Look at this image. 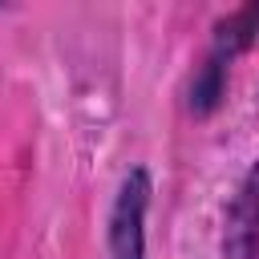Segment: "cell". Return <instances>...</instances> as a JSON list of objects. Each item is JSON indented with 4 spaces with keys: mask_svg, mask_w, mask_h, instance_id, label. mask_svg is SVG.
Wrapping results in <instances>:
<instances>
[{
    "mask_svg": "<svg viewBox=\"0 0 259 259\" xmlns=\"http://www.w3.org/2000/svg\"><path fill=\"white\" fill-rule=\"evenodd\" d=\"M146 206H150V174L138 166L125 174L113 214H109V255L113 259H142L146 251Z\"/></svg>",
    "mask_w": 259,
    "mask_h": 259,
    "instance_id": "1",
    "label": "cell"
},
{
    "mask_svg": "<svg viewBox=\"0 0 259 259\" xmlns=\"http://www.w3.org/2000/svg\"><path fill=\"white\" fill-rule=\"evenodd\" d=\"M223 255L227 259H259V166H251V174L243 178L239 194L227 206Z\"/></svg>",
    "mask_w": 259,
    "mask_h": 259,
    "instance_id": "2",
    "label": "cell"
},
{
    "mask_svg": "<svg viewBox=\"0 0 259 259\" xmlns=\"http://www.w3.org/2000/svg\"><path fill=\"white\" fill-rule=\"evenodd\" d=\"M255 32H259V8H243V12L227 16V20L219 24V36H214V57L223 61V57L247 49Z\"/></svg>",
    "mask_w": 259,
    "mask_h": 259,
    "instance_id": "3",
    "label": "cell"
},
{
    "mask_svg": "<svg viewBox=\"0 0 259 259\" xmlns=\"http://www.w3.org/2000/svg\"><path fill=\"white\" fill-rule=\"evenodd\" d=\"M219 93H223V61L210 57V61L198 69L194 85H190V109H194V113H210L214 101H219Z\"/></svg>",
    "mask_w": 259,
    "mask_h": 259,
    "instance_id": "4",
    "label": "cell"
}]
</instances>
